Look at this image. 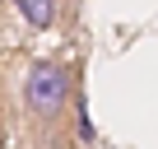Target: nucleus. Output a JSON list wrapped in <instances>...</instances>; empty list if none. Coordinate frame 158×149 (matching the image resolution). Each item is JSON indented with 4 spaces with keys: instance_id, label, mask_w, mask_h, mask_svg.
<instances>
[{
    "instance_id": "obj_1",
    "label": "nucleus",
    "mask_w": 158,
    "mask_h": 149,
    "mask_svg": "<svg viewBox=\"0 0 158 149\" xmlns=\"http://www.w3.org/2000/svg\"><path fill=\"white\" fill-rule=\"evenodd\" d=\"M70 98H74V74H70L65 61L42 56V61L28 65V74H23V112H28V121H33L37 135L51 140V135L65 130Z\"/></svg>"
},
{
    "instance_id": "obj_2",
    "label": "nucleus",
    "mask_w": 158,
    "mask_h": 149,
    "mask_svg": "<svg viewBox=\"0 0 158 149\" xmlns=\"http://www.w3.org/2000/svg\"><path fill=\"white\" fill-rule=\"evenodd\" d=\"M14 10H19L23 23L37 28V33H51V28L60 23V0H14Z\"/></svg>"
}]
</instances>
